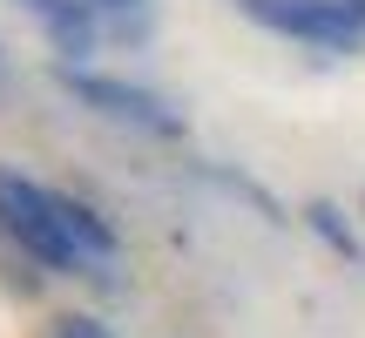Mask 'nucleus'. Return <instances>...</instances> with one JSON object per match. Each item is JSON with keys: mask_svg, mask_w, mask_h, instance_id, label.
Masks as SVG:
<instances>
[{"mask_svg": "<svg viewBox=\"0 0 365 338\" xmlns=\"http://www.w3.org/2000/svg\"><path fill=\"white\" fill-rule=\"evenodd\" d=\"M0 230L48 271H88V264L115 257V230L88 203H75V196L48 190L7 163H0Z\"/></svg>", "mask_w": 365, "mask_h": 338, "instance_id": "f257e3e1", "label": "nucleus"}, {"mask_svg": "<svg viewBox=\"0 0 365 338\" xmlns=\"http://www.w3.org/2000/svg\"><path fill=\"white\" fill-rule=\"evenodd\" d=\"M359 217H365V196H359Z\"/></svg>", "mask_w": 365, "mask_h": 338, "instance_id": "6e6552de", "label": "nucleus"}, {"mask_svg": "<svg viewBox=\"0 0 365 338\" xmlns=\"http://www.w3.org/2000/svg\"><path fill=\"white\" fill-rule=\"evenodd\" d=\"M244 14L257 27H271V34L325 48V54H359L365 48V14L352 0H244Z\"/></svg>", "mask_w": 365, "mask_h": 338, "instance_id": "f03ea898", "label": "nucleus"}, {"mask_svg": "<svg viewBox=\"0 0 365 338\" xmlns=\"http://www.w3.org/2000/svg\"><path fill=\"white\" fill-rule=\"evenodd\" d=\"M61 88L75 102H88L95 116L122 122V129H143V135H182V116L163 95L135 88V81H115V75H88V68H61Z\"/></svg>", "mask_w": 365, "mask_h": 338, "instance_id": "7ed1b4c3", "label": "nucleus"}, {"mask_svg": "<svg viewBox=\"0 0 365 338\" xmlns=\"http://www.w3.org/2000/svg\"><path fill=\"white\" fill-rule=\"evenodd\" d=\"M352 7H359V14H365V0H352Z\"/></svg>", "mask_w": 365, "mask_h": 338, "instance_id": "1a4fd4ad", "label": "nucleus"}, {"mask_svg": "<svg viewBox=\"0 0 365 338\" xmlns=\"http://www.w3.org/2000/svg\"><path fill=\"white\" fill-rule=\"evenodd\" d=\"M88 7H95V21H102V14H108V21H122V27H135V14H143L149 0H88Z\"/></svg>", "mask_w": 365, "mask_h": 338, "instance_id": "0eeeda50", "label": "nucleus"}, {"mask_svg": "<svg viewBox=\"0 0 365 338\" xmlns=\"http://www.w3.org/2000/svg\"><path fill=\"white\" fill-rule=\"evenodd\" d=\"M21 7L48 27V41L68 54V68L95 48V7H88V0H21Z\"/></svg>", "mask_w": 365, "mask_h": 338, "instance_id": "20e7f679", "label": "nucleus"}, {"mask_svg": "<svg viewBox=\"0 0 365 338\" xmlns=\"http://www.w3.org/2000/svg\"><path fill=\"white\" fill-rule=\"evenodd\" d=\"M48 338H108V325H102V318L68 312V318H54V325H48Z\"/></svg>", "mask_w": 365, "mask_h": 338, "instance_id": "423d86ee", "label": "nucleus"}, {"mask_svg": "<svg viewBox=\"0 0 365 338\" xmlns=\"http://www.w3.org/2000/svg\"><path fill=\"white\" fill-rule=\"evenodd\" d=\"M304 230H318L345 264H359V230L345 223V210H339V203H325V196H318V203H304Z\"/></svg>", "mask_w": 365, "mask_h": 338, "instance_id": "39448f33", "label": "nucleus"}]
</instances>
